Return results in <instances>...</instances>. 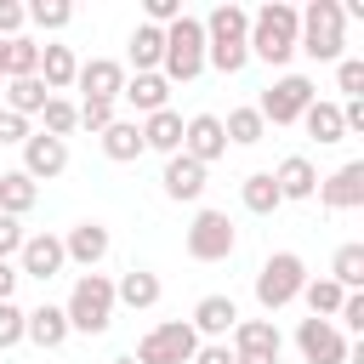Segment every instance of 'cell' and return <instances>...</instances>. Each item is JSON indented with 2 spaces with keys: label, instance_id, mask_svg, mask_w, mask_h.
<instances>
[{
  "label": "cell",
  "instance_id": "7",
  "mask_svg": "<svg viewBox=\"0 0 364 364\" xmlns=\"http://www.w3.org/2000/svg\"><path fill=\"white\" fill-rule=\"evenodd\" d=\"M182 245H188V256L193 262H228L233 250H239V228H233V216L228 210H193V222H188V233H182Z\"/></svg>",
  "mask_w": 364,
  "mask_h": 364
},
{
  "label": "cell",
  "instance_id": "42",
  "mask_svg": "<svg viewBox=\"0 0 364 364\" xmlns=\"http://www.w3.org/2000/svg\"><path fill=\"white\" fill-rule=\"evenodd\" d=\"M182 17V0H142V23H154V28H171Z\"/></svg>",
  "mask_w": 364,
  "mask_h": 364
},
{
  "label": "cell",
  "instance_id": "47",
  "mask_svg": "<svg viewBox=\"0 0 364 364\" xmlns=\"http://www.w3.org/2000/svg\"><path fill=\"white\" fill-rule=\"evenodd\" d=\"M233 364H279V358H233Z\"/></svg>",
  "mask_w": 364,
  "mask_h": 364
},
{
  "label": "cell",
  "instance_id": "13",
  "mask_svg": "<svg viewBox=\"0 0 364 364\" xmlns=\"http://www.w3.org/2000/svg\"><path fill=\"white\" fill-rule=\"evenodd\" d=\"M182 154L188 159H199L205 171L228 154V136H222V114H193V119H182Z\"/></svg>",
  "mask_w": 364,
  "mask_h": 364
},
{
  "label": "cell",
  "instance_id": "41",
  "mask_svg": "<svg viewBox=\"0 0 364 364\" xmlns=\"http://www.w3.org/2000/svg\"><path fill=\"white\" fill-rule=\"evenodd\" d=\"M23 239H28V233H23V222L0 210V262H17V250H23Z\"/></svg>",
  "mask_w": 364,
  "mask_h": 364
},
{
  "label": "cell",
  "instance_id": "27",
  "mask_svg": "<svg viewBox=\"0 0 364 364\" xmlns=\"http://www.w3.org/2000/svg\"><path fill=\"white\" fill-rule=\"evenodd\" d=\"M131 68L136 74H159V57H165V28H154V23H136L131 28Z\"/></svg>",
  "mask_w": 364,
  "mask_h": 364
},
{
  "label": "cell",
  "instance_id": "3",
  "mask_svg": "<svg viewBox=\"0 0 364 364\" xmlns=\"http://www.w3.org/2000/svg\"><path fill=\"white\" fill-rule=\"evenodd\" d=\"M63 318L80 336H102L114 324V279L108 273H80L74 290H68V301H63Z\"/></svg>",
  "mask_w": 364,
  "mask_h": 364
},
{
  "label": "cell",
  "instance_id": "21",
  "mask_svg": "<svg viewBox=\"0 0 364 364\" xmlns=\"http://www.w3.org/2000/svg\"><path fill=\"white\" fill-rule=\"evenodd\" d=\"M119 102H131V108H136V119H148V114L171 108V80H165V74H125Z\"/></svg>",
  "mask_w": 364,
  "mask_h": 364
},
{
  "label": "cell",
  "instance_id": "24",
  "mask_svg": "<svg viewBox=\"0 0 364 364\" xmlns=\"http://www.w3.org/2000/svg\"><path fill=\"white\" fill-rule=\"evenodd\" d=\"M142 125V148L148 154H182V114L176 108H159V114H148V119H136Z\"/></svg>",
  "mask_w": 364,
  "mask_h": 364
},
{
  "label": "cell",
  "instance_id": "23",
  "mask_svg": "<svg viewBox=\"0 0 364 364\" xmlns=\"http://www.w3.org/2000/svg\"><path fill=\"white\" fill-rule=\"evenodd\" d=\"M159 296H165V284H159V273H148V267H131V273H119V279H114V307L148 313Z\"/></svg>",
  "mask_w": 364,
  "mask_h": 364
},
{
  "label": "cell",
  "instance_id": "29",
  "mask_svg": "<svg viewBox=\"0 0 364 364\" xmlns=\"http://www.w3.org/2000/svg\"><path fill=\"white\" fill-rule=\"evenodd\" d=\"M222 136H228L233 148H256V142L267 136V125H262L256 102H239V108H228V119H222Z\"/></svg>",
  "mask_w": 364,
  "mask_h": 364
},
{
  "label": "cell",
  "instance_id": "9",
  "mask_svg": "<svg viewBox=\"0 0 364 364\" xmlns=\"http://www.w3.org/2000/svg\"><path fill=\"white\" fill-rule=\"evenodd\" d=\"M296 353H301L307 364H347L353 341H347L330 318H301V324H296Z\"/></svg>",
  "mask_w": 364,
  "mask_h": 364
},
{
  "label": "cell",
  "instance_id": "38",
  "mask_svg": "<svg viewBox=\"0 0 364 364\" xmlns=\"http://www.w3.org/2000/svg\"><path fill=\"white\" fill-rule=\"evenodd\" d=\"M336 91L353 102V97H364V57H341L336 63Z\"/></svg>",
  "mask_w": 364,
  "mask_h": 364
},
{
  "label": "cell",
  "instance_id": "5",
  "mask_svg": "<svg viewBox=\"0 0 364 364\" xmlns=\"http://www.w3.org/2000/svg\"><path fill=\"white\" fill-rule=\"evenodd\" d=\"M307 284V262L296 250H273L262 267H256V307L262 313H284Z\"/></svg>",
  "mask_w": 364,
  "mask_h": 364
},
{
  "label": "cell",
  "instance_id": "48",
  "mask_svg": "<svg viewBox=\"0 0 364 364\" xmlns=\"http://www.w3.org/2000/svg\"><path fill=\"white\" fill-rule=\"evenodd\" d=\"M0 85H6V40H0Z\"/></svg>",
  "mask_w": 364,
  "mask_h": 364
},
{
  "label": "cell",
  "instance_id": "18",
  "mask_svg": "<svg viewBox=\"0 0 364 364\" xmlns=\"http://www.w3.org/2000/svg\"><path fill=\"white\" fill-rule=\"evenodd\" d=\"M159 188H165V199H176V205H199V199H205V165L188 159V154H171L165 171H159Z\"/></svg>",
  "mask_w": 364,
  "mask_h": 364
},
{
  "label": "cell",
  "instance_id": "16",
  "mask_svg": "<svg viewBox=\"0 0 364 364\" xmlns=\"http://www.w3.org/2000/svg\"><path fill=\"white\" fill-rule=\"evenodd\" d=\"M188 324H193L199 341H228V330L239 324V301L222 296V290H210V296L193 301V318H188Z\"/></svg>",
  "mask_w": 364,
  "mask_h": 364
},
{
  "label": "cell",
  "instance_id": "26",
  "mask_svg": "<svg viewBox=\"0 0 364 364\" xmlns=\"http://www.w3.org/2000/svg\"><path fill=\"white\" fill-rule=\"evenodd\" d=\"M97 142H102V154H108L114 165H131V159H142V154H148V148H142V125H136V119H114Z\"/></svg>",
  "mask_w": 364,
  "mask_h": 364
},
{
  "label": "cell",
  "instance_id": "37",
  "mask_svg": "<svg viewBox=\"0 0 364 364\" xmlns=\"http://www.w3.org/2000/svg\"><path fill=\"white\" fill-rule=\"evenodd\" d=\"M74 108H80V125H85V131H97V136L119 119V102H91V97H80Z\"/></svg>",
  "mask_w": 364,
  "mask_h": 364
},
{
  "label": "cell",
  "instance_id": "11",
  "mask_svg": "<svg viewBox=\"0 0 364 364\" xmlns=\"http://www.w3.org/2000/svg\"><path fill=\"white\" fill-rule=\"evenodd\" d=\"M108 250H114V233H108L102 222H74V228L63 233V256H68L74 267H85V273H97V267L108 262Z\"/></svg>",
  "mask_w": 364,
  "mask_h": 364
},
{
  "label": "cell",
  "instance_id": "19",
  "mask_svg": "<svg viewBox=\"0 0 364 364\" xmlns=\"http://www.w3.org/2000/svg\"><path fill=\"white\" fill-rule=\"evenodd\" d=\"M267 176H273V188H279V199H284V205H290V199L301 205V199H313V193H318V171H313V159H307V154H284Z\"/></svg>",
  "mask_w": 364,
  "mask_h": 364
},
{
  "label": "cell",
  "instance_id": "33",
  "mask_svg": "<svg viewBox=\"0 0 364 364\" xmlns=\"http://www.w3.org/2000/svg\"><path fill=\"white\" fill-rule=\"evenodd\" d=\"M40 131H46V136H63V142H68V136L80 131V108H74L68 97H46V108H40Z\"/></svg>",
  "mask_w": 364,
  "mask_h": 364
},
{
  "label": "cell",
  "instance_id": "46",
  "mask_svg": "<svg viewBox=\"0 0 364 364\" xmlns=\"http://www.w3.org/2000/svg\"><path fill=\"white\" fill-rule=\"evenodd\" d=\"M17 279H23V273H17V262H0V301H11V296H17Z\"/></svg>",
  "mask_w": 364,
  "mask_h": 364
},
{
  "label": "cell",
  "instance_id": "25",
  "mask_svg": "<svg viewBox=\"0 0 364 364\" xmlns=\"http://www.w3.org/2000/svg\"><path fill=\"white\" fill-rule=\"evenodd\" d=\"M296 125H307V136H313L318 148H336V142L347 136V131H341V102H330V97H313Z\"/></svg>",
  "mask_w": 364,
  "mask_h": 364
},
{
  "label": "cell",
  "instance_id": "12",
  "mask_svg": "<svg viewBox=\"0 0 364 364\" xmlns=\"http://www.w3.org/2000/svg\"><path fill=\"white\" fill-rule=\"evenodd\" d=\"M68 267V256H63V233H28L23 239V250H17V273L23 279H57Z\"/></svg>",
  "mask_w": 364,
  "mask_h": 364
},
{
  "label": "cell",
  "instance_id": "31",
  "mask_svg": "<svg viewBox=\"0 0 364 364\" xmlns=\"http://www.w3.org/2000/svg\"><path fill=\"white\" fill-rule=\"evenodd\" d=\"M239 205H245L250 216H273L284 199H279V188H273V176H267V171H250V176L239 182Z\"/></svg>",
  "mask_w": 364,
  "mask_h": 364
},
{
  "label": "cell",
  "instance_id": "14",
  "mask_svg": "<svg viewBox=\"0 0 364 364\" xmlns=\"http://www.w3.org/2000/svg\"><path fill=\"white\" fill-rule=\"evenodd\" d=\"M318 205L324 210H358L364 205V159H347L330 176H318Z\"/></svg>",
  "mask_w": 364,
  "mask_h": 364
},
{
  "label": "cell",
  "instance_id": "22",
  "mask_svg": "<svg viewBox=\"0 0 364 364\" xmlns=\"http://www.w3.org/2000/svg\"><path fill=\"white\" fill-rule=\"evenodd\" d=\"M74 74H80V57H74V46H57V40H46V46H40V85H46L51 97H63V91H74Z\"/></svg>",
  "mask_w": 364,
  "mask_h": 364
},
{
  "label": "cell",
  "instance_id": "4",
  "mask_svg": "<svg viewBox=\"0 0 364 364\" xmlns=\"http://www.w3.org/2000/svg\"><path fill=\"white\" fill-rule=\"evenodd\" d=\"M159 74L171 85H188L205 74V23L193 11H182L171 28H165V57H159Z\"/></svg>",
  "mask_w": 364,
  "mask_h": 364
},
{
  "label": "cell",
  "instance_id": "30",
  "mask_svg": "<svg viewBox=\"0 0 364 364\" xmlns=\"http://www.w3.org/2000/svg\"><path fill=\"white\" fill-rule=\"evenodd\" d=\"M0 97H6L0 108H11V114H23V119H34V114L46 108V97H51V91L40 85V74H28V80H6V91H0Z\"/></svg>",
  "mask_w": 364,
  "mask_h": 364
},
{
  "label": "cell",
  "instance_id": "1",
  "mask_svg": "<svg viewBox=\"0 0 364 364\" xmlns=\"http://www.w3.org/2000/svg\"><path fill=\"white\" fill-rule=\"evenodd\" d=\"M296 28H301L296 6L267 0V6L250 11V34H245V46H250V57H262L267 68H284V63L296 57Z\"/></svg>",
  "mask_w": 364,
  "mask_h": 364
},
{
  "label": "cell",
  "instance_id": "49",
  "mask_svg": "<svg viewBox=\"0 0 364 364\" xmlns=\"http://www.w3.org/2000/svg\"><path fill=\"white\" fill-rule=\"evenodd\" d=\"M108 364H136V358H131V353H119V358H108Z\"/></svg>",
  "mask_w": 364,
  "mask_h": 364
},
{
  "label": "cell",
  "instance_id": "32",
  "mask_svg": "<svg viewBox=\"0 0 364 364\" xmlns=\"http://www.w3.org/2000/svg\"><path fill=\"white\" fill-rule=\"evenodd\" d=\"M341 296H347V290H341V284H336V279L324 273V279H307L296 301H307V313H313V318H336V307H341Z\"/></svg>",
  "mask_w": 364,
  "mask_h": 364
},
{
  "label": "cell",
  "instance_id": "17",
  "mask_svg": "<svg viewBox=\"0 0 364 364\" xmlns=\"http://www.w3.org/2000/svg\"><path fill=\"white\" fill-rule=\"evenodd\" d=\"M74 85L91 97V102H119V85H125V63L119 57H85Z\"/></svg>",
  "mask_w": 364,
  "mask_h": 364
},
{
  "label": "cell",
  "instance_id": "6",
  "mask_svg": "<svg viewBox=\"0 0 364 364\" xmlns=\"http://www.w3.org/2000/svg\"><path fill=\"white\" fill-rule=\"evenodd\" d=\"M318 97V85L307 80V74H296V68H284L262 97H256V114H262V125H296L301 114H307V102Z\"/></svg>",
  "mask_w": 364,
  "mask_h": 364
},
{
  "label": "cell",
  "instance_id": "15",
  "mask_svg": "<svg viewBox=\"0 0 364 364\" xmlns=\"http://www.w3.org/2000/svg\"><path fill=\"white\" fill-rule=\"evenodd\" d=\"M228 347H233V358H279L284 353V336H279L273 318H239L228 330Z\"/></svg>",
  "mask_w": 364,
  "mask_h": 364
},
{
  "label": "cell",
  "instance_id": "44",
  "mask_svg": "<svg viewBox=\"0 0 364 364\" xmlns=\"http://www.w3.org/2000/svg\"><path fill=\"white\" fill-rule=\"evenodd\" d=\"M193 364H233V347H228V341H199Z\"/></svg>",
  "mask_w": 364,
  "mask_h": 364
},
{
  "label": "cell",
  "instance_id": "40",
  "mask_svg": "<svg viewBox=\"0 0 364 364\" xmlns=\"http://www.w3.org/2000/svg\"><path fill=\"white\" fill-rule=\"evenodd\" d=\"M28 131H34V125H28L23 114L0 108V148H23V142H28Z\"/></svg>",
  "mask_w": 364,
  "mask_h": 364
},
{
  "label": "cell",
  "instance_id": "8",
  "mask_svg": "<svg viewBox=\"0 0 364 364\" xmlns=\"http://www.w3.org/2000/svg\"><path fill=\"white\" fill-rule=\"evenodd\" d=\"M193 353H199V336H193V324L188 318H165V324H154L142 341H136V364H193Z\"/></svg>",
  "mask_w": 364,
  "mask_h": 364
},
{
  "label": "cell",
  "instance_id": "10",
  "mask_svg": "<svg viewBox=\"0 0 364 364\" xmlns=\"http://www.w3.org/2000/svg\"><path fill=\"white\" fill-rule=\"evenodd\" d=\"M28 182H51V176H63L68 171V142L63 136H46V131H28V142H23V165H17Z\"/></svg>",
  "mask_w": 364,
  "mask_h": 364
},
{
  "label": "cell",
  "instance_id": "39",
  "mask_svg": "<svg viewBox=\"0 0 364 364\" xmlns=\"http://www.w3.org/2000/svg\"><path fill=\"white\" fill-rule=\"evenodd\" d=\"M23 318H28V313H23L17 301H0V353H11V347L23 341Z\"/></svg>",
  "mask_w": 364,
  "mask_h": 364
},
{
  "label": "cell",
  "instance_id": "20",
  "mask_svg": "<svg viewBox=\"0 0 364 364\" xmlns=\"http://www.w3.org/2000/svg\"><path fill=\"white\" fill-rule=\"evenodd\" d=\"M68 336H74V330H68V318H63V307H57V301L28 307V318H23V341H34L40 353H57Z\"/></svg>",
  "mask_w": 364,
  "mask_h": 364
},
{
  "label": "cell",
  "instance_id": "34",
  "mask_svg": "<svg viewBox=\"0 0 364 364\" xmlns=\"http://www.w3.org/2000/svg\"><path fill=\"white\" fill-rule=\"evenodd\" d=\"M330 279H336L341 290H364V245H358V239L330 256Z\"/></svg>",
  "mask_w": 364,
  "mask_h": 364
},
{
  "label": "cell",
  "instance_id": "28",
  "mask_svg": "<svg viewBox=\"0 0 364 364\" xmlns=\"http://www.w3.org/2000/svg\"><path fill=\"white\" fill-rule=\"evenodd\" d=\"M34 205H40V182H28L23 171H0V210L23 222Z\"/></svg>",
  "mask_w": 364,
  "mask_h": 364
},
{
  "label": "cell",
  "instance_id": "43",
  "mask_svg": "<svg viewBox=\"0 0 364 364\" xmlns=\"http://www.w3.org/2000/svg\"><path fill=\"white\" fill-rule=\"evenodd\" d=\"M23 23H28L23 0H0V40H17V34H23Z\"/></svg>",
  "mask_w": 364,
  "mask_h": 364
},
{
  "label": "cell",
  "instance_id": "2",
  "mask_svg": "<svg viewBox=\"0 0 364 364\" xmlns=\"http://www.w3.org/2000/svg\"><path fill=\"white\" fill-rule=\"evenodd\" d=\"M301 28H296V51H307L313 63H341L347 57V17H341V0H313L296 11Z\"/></svg>",
  "mask_w": 364,
  "mask_h": 364
},
{
  "label": "cell",
  "instance_id": "45",
  "mask_svg": "<svg viewBox=\"0 0 364 364\" xmlns=\"http://www.w3.org/2000/svg\"><path fill=\"white\" fill-rule=\"evenodd\" d=\"M341 131H364V97L341 102Z\"/></svg>",
  "mask_w": 364,
  "mask_h": 364
},
{
  "label": "cell",
  "instance_id": "36",
  "mask_svg": "<svg viewBox=\"0 0 364 364\" xmlns=\"http://www.w3.org/2000/svg\"><path fill=\"white\" fill-rule=\"evenodd\" d=\"M23 11H28V23H34V28H46V34H57V28H68V23H74V6H68V0H28Z\"/></svg>",
  "mask_w": 364,
  "mask_h": 364
},
{
  "label": "cell",
  "instance_id": "35",
  "mask_svg": "<svg viewBox=\"0 0 364 364\" xmlns=\"http://www.w3.org/2000/svg\"><path fill=\"white\" fill-rule=\"evenodd\" d=\"M28 74H40V40L17 34L6 40V80H28Z\"/></svg>",
  "mask_w": 364,
  "mask_h": 364
}]
</instances>
